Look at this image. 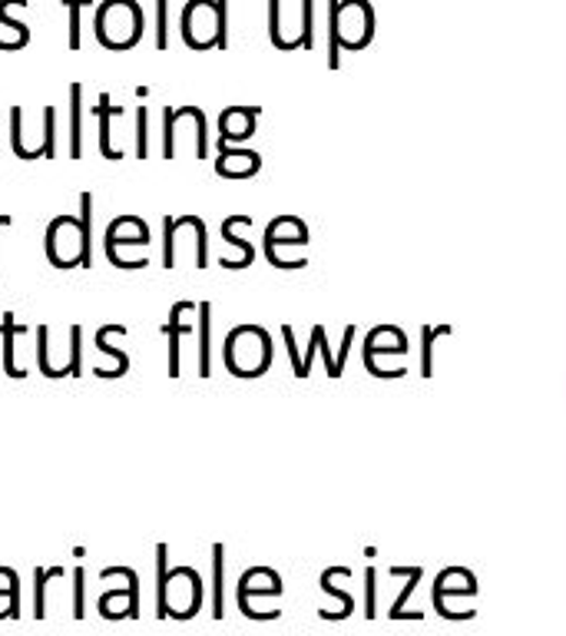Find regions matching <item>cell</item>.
<instances>
[{"label": "cell", "mask_w": 566, "mask_h": 636, "mask_svg": "<svg viewBox=\"0 0 566 636\" xmlns=\"http://www.w3.org/2000/svg\"><path fill=\"white\" fill-rule=\"evenodd\" d=\"M50 577H54V580L63 577V567H50V570L37 567V570H34V616H37V620L47 616V584H50Z\"/></svg>", "instance_id": "ffe728a7"}, {"label": "cell", "mask_w": 566, "mask_h": 636, "mask_svg": "<svg viewBox=\"0 0 566 636\" xmlns=\"http://www.w3.org/2000/svg\"><path fill=\"white\" fill-rule=\"evenodd\" d=\"M73 620H83L86 616V570L76 567L73 570Z\"/></svg>", "instance_id": "cb8c5ba5"}, {"label": "cell", "mask_w": 566, "mask_h": 636, "mask_svg": "<svg viewBox=\"0 0 566 636\" xmlns=\"http://www.w3.org/2000/svg\"><path fill=\"white\" fill-rule=\"evenodd\" d=\"M83 156V83H70V160Z\"/></svg>", "instance_id": "e0dca14e"}, {"label": "cell", "mask_w": 566, "mask_h": 636, "mask_svg": "<svg viewBox=\"0 0 566 636\" xmlns=\"http://www.w3.org/2000/svg\"><path fill=\"white\" fill-rule=\"evenodd\" d=\"M196 305L192 302H176L169 308V322L163 326V335L169 339V378H179L182 375V362H179V345H182V335L189 332V322L186 315L192 311Z\"/></svg>", "instance_id": "7c38bea8"}, {"label": "cell", "mask_w": 566, "mask_h": 636, "mask_svg": "<svg viewBox=\"0 0 566 636\" xmlns=\"http://www.w3.org/2000/svg\"><path fill=\"white\" fill-rule=\"evenodd\" d=\"M37 365H40V375L44 378H60V362H57L54 339H50V329L47 326L37 329Z\"/></svg>", "instance_id": "d6986e66"}, {"label": "cell", "mask_w": 566, "mask_h": 636, "mask_svg": "<svg viewBox=\"0 0 566 636\" xmlns=\"http://www.w3.org/2000/svg\"><path fill=\"white\" fill-rule=\"evenodd\" d=\"M96 40L106 50H130L143 40V8L137 0H103L96 8Z\"/></svg>", "instance_id": "3957f363"}, {"label": "cell", "mask_w": 566, "mask_h": 636, "mask_svg": "<svg viewBox=\"0 0 566 636\" xmlns=\"http://www.w3.org/2000/svg\"><path fill=\"white\" fill-rule=\"evenodd\" d=\"M212 567H215V584H212V616H222V547H212Z\"/></svg>", "instance_id": "484cf974"}, {"label": "cell", "mask_w": 566, "mask_h": 636, "mask_svg": "<svg viewBox=\"0 0 566 636\" xmlns=\"http://www.w3.org/2000/svg\"><path fill=\"white\" fill-rule=\"evenodd\" d=\"M93 114L99 120V153H103V160H123V150L113 146V117H123V106H113L109 93H99Z\"/></svg>", "instance_id": "4fadbf2b"}, {"label": "cell", "mask_w": 566, "mask_h": 636, "mask_svg": "<svg viewBox=\"0 0 566 636\" xmlns=\"http://www.w3.org/2000/svg\"><path fill=\"white\" fill-rule=\"evenodd\" d=\"M189 246H196V252H199V266L196 269H205V262H209V243H205L202 220H196V216H182V220L166 216L163 220V256H160L163 269H176L179 249H182V259H186V249Z\"/></svg>", "instance_id": "8992f818"}, {"label": "cell", "mask_w": 566, "mask_h": 636, "mask_svg": "<svg viewBox=\"0 0 566 636\" xmlns=\"http://www.w3.org/2000/svg\"><path fill=\"white\" fill-rule=\"evenodd\" d=\"M156 600L163 620H192L202 603V584L192 567L169 570V547H156Z\"/></svg>", "instance_id": "6da1fadb"}, {"label": "cell", "mask_w": 566, "mask_h": 636, "mask_svg": "<svg viewBox=\"0 0 566 636\" xmlns=\"http://www.w3.org/2000/svg\"><path fill=\"white\" fill-rule=\"evenodd\" d=\"M222 358L236 378H259L272 365V335L259 326H239L225 335Z\"/></svg>", "instance_id": "7a4b0ae2"}, {"label": "cell", "mask_w": 566, "mask_h": 636, "mask_svg": "<svg viewBox=\"0 0 566 636\" xmlns=\"http://www.w3.org/2000/svg\"><path fill=\"white\" fill-rule=\"evenodd\" d=\"M44 252L54 269H83V229L80 220L63 212V216L50 220Z\"/></svg>", "instance_id": "52a82bcc"}, {"label": "cell", "mask_w": 566, "mask_h": 636, "mask_svg": "<svg viewBox=\"0 0 566 636\" xmlns=\"http://www.w3.org/2000/svg\"><path fill=\"white\" fill-rule=\"evenodd\" d=\"M96 613L103 620H140V574L133 567H123V587L99 593Z\"/></svg>", "instance_id": "9c48e42d"}, {"label": "cell", "mask_w": 566, "mask_h": 636, "mask_svg": "<svg viewBox=\"0 0 566 636\" xmlns=\"http://www.w3.org/2000/svg\"><path fill=\"white\" fill-rule=\"evenodd\" d=\"M256 133V110H246V106H229L219 117V146H233L243 143Z\"/></svg>", "instance_id": "8fae6325"}, {"label": "cell", "mask_w": 566, "mask_h": 636, "mask_svg": "<svg viewBox=\"0 0 566 636\" xmlns=\"http://www.w3.org/2000/svg\"><path fill=\"white\" fill-rule=\"evenodd\" d=\"M11 223H14V220H11V216H0V229H8V226H11Z\"/></svg>", "instance_id": "83f0119b"}, {"label": "cell", "mask_w": 566, "mask_h": 636, "mask_svg": "<svg viewBox=\"0 0 566 636\" xmlns=\"http://www.w3.org/2000/svg\"><path fill=\"white\" fill-rule=\"evenodd\" d=\"M90 4V0H67V11H70V37H67V47L70 50H80V11Z\"/></svg>", "instance_id": "d4e9b609"}, {"label": "cell", "mask_w": 566, "mask_h": 636, "mask_svg": "<svg viewBox=\"0 0 566 636\" xmlns=\"http://www.w3.org/2000/svg\"><path fill=\"white\" fill-rule=\"evenodd\" d=\"M199 375L209 378V302L199 305Z\"/></svg>", "instance_id": "7402d4cb"}, {"label": "cell", "mask_w": 566, "mask_h": 636, "mask_svg": "<svg viewBox=\"0 0 566 636\" xmlns=\"http://www.w3.org/2000/svg\"><path fill=\"white\" fill-rule=\"evenodd\" d=\"M120 335H130L127 326H103V329L96 332V352L113 358V368H109L106 378H123V375L130 372V355H127L123 349L113 345V339H120Z\"/></svg>", "instance_id": "9a60e30c"}, {"label": "cell", "mask_w": 566, "mask_h": 636, "mask_svg": "<svg viewBox=\"0 0 566 636\" xmlns=\"http://www.w3.org/2000/svg\"><path fill=\"white\" fill-rule=\"evenodd\" d=\"M24 335H27V326L17 322L14 311H4V318H0V342H4V375L8 378H27V365L17 358Z\"/></svg>", "instance_id": "30bf717a"}, {"label": "cell", "mask_w": 566, "mask_h": 636, "mask_svg": "<svg viewBox=\"0 0 566 636\" xmlns=\"http://www.w3.org/2000/svg\"><path fill=\"white\" fill-rule=\"evenodd\" d=\"M169 0H156V47L166 50L169 44Z\"/></svg>", "instance_id": "4316f807"}, {"label": "cell", "mask_w": 566, "mask_h": 636, "mask_svg": "<svg viewBox=\"0 0 566 636\" xmlns=\"http://www.w3.org/2000/svg\"><path fill=\"white\" fill-rule=\"evenodd\" d=\"M14 4H17V0H0V24H4L8 31H14V37H17L21 47H27V44H31V31H27L24 21H14V17H11Z\"/></svg>", "instance_id": "603a6c76"}, {"label": "cell", "mask_w": 566, "mask_h": 636, "mask_svg": "<svg viewBox=\"0 0 566 636\" xmlns=\"http://www.w3.org/2000/svg\"><path fill=\"white\" fill-rule=\"evenodd\" d=\"M225 21H229L225 0H189L179 14L182 44L192 50L225 47Z\"/></svg>", "instance_id": "277c9868"}, {"label": "cell", "mask_w": 566, "mask_h": 636, "mask_svg": "<svg viewBox=\"0 0 566 636\" xmlns=\"http://www.w3.org/2000/svg\"><path fill=\"white\" fill-rule=\"evenodd\" d=\"M150 246V226L140 216H117L106 226L103 236V256L109 266H117L123 259V249H146Z\"/></svg>", "instance_id": "ba28073f"}, {"label": "cell", "mask_w": 566, "mask_h": 636, "mask_svg": "<svg viewBox=\"0 0 566 636\" xmlns=\"http://www.w3.org/2000/svg\"><path fill=\"white\" fill-rule=\"evenodd\" d=\"M196 140V160L209 156V133H205V114L196 106H163V160H176L179 140Z\"/></svg>", "instance_id": "5b68a950"}, {"label": "cell", "mask_w": 566, "mask_h": 636, "mask_svg": "<svg viewBox=\"0 0 566 636\" xmlns=\"http://www.w3.org/2000/svg\"><path fill=\"white\" fill-rule=\"evenodd\" d=\"M259 169V153L249 150H233V146H219V160H215V173L229 176V179H246Z\"/></svg>", "instance_id": "5bb4252c"}, {"label": "cell", "mask_w": 566, "mask_h": 636, "mask_svg": "<svg viewBox=\"0 0 566 636\" xmlns=\"http://www.w3.org/2000/svg\"><path fill=\"white\" fill-rule=\"evenodd\" d=\"M133 156L137 160H150V110L146 106H137L133 114Z\"/></svg>", "instance_id": "44dd1931"}, {"label": "cell", "mask_w": 566, "mask_h": 636, "mask_svg": "<svg viewBox=\"0 0 566 636\" xmlns=\"http://www.w3.org/2000/svg\"><path fill=\"white\" fill-rule=\"evenodd\" d=\"M80 229H83V269L93 266V192H80Z\"/></svg>", "instance_id": "ac0fdd59"}, {"label": "cell", "mask_w": 566, "mask_h": 636, "mask_svg": "<svg viewBox=\"0 0 566 636\" xmlns=\"http://www.w3.org/2000/svg\"><path fill=\"white\" fill-rule=\"evenodd\" d=\"M0 620H21V577L11 567H0Z\"/></svg>", "instance_id": "2e32d148"}]
</instances>
